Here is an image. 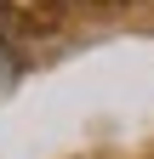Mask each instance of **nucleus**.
<instances>
[{
  "mask_svg": "<svg viewBox=\"0 0 154 159\" xmlns=\"http://www.w3.org/2000/svg\"><path fill=\"white\" fill-rule=\"evenodd\" d=\"M12 80H17V51H12V40L0 34V91H6Z\"/></svg>",
  "mask_w": 154,
  "mask_h": 159,
  "instance_id": "obj_1",
  "label": "nucleus"
}]
</instances>
